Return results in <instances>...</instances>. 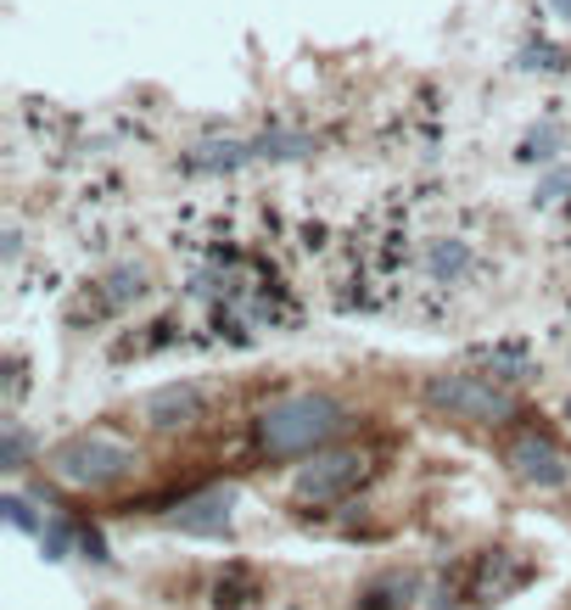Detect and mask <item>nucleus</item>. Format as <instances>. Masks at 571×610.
<instances>
[{
    "label": "nucleus",
    "instance_id": "1",
    "mask_svg": "<svg viewBox=\"0 0 571 610\" xmlns=\"http://www.w3.org/2000/svg\"><path fill=\"white\" fill-rule=\"evenodd\" d=\"M353 403H342L337 392H286L269 409H258L253 420V448L264 459H303L330 448L348 426H353Z\"/></svg>",
    "mask_w": 571,
    "mask_h": 610
},
{
    "label": "nucleus",
    "instance_id": "2",
    "mask_svg": "<svg viewBox=\"0 0 571 610\" xmlns=\"http://www.w3.org/2000/svg\"><path fill=\"white\" fill-rule=\"evenodd\" d=\"M45 471H51V482H62L73 493H107V488H124L140 471V454L113 432H79V437L51 448Z\"/></svg>",
    "mask_w": 571,
    "mask_h": 610
},
{
    "label": "nucleus",
    "instance_id": "3",
    "mask_svg": "<svg viewBox=\"0 0 571 610\" xmlns=\"http://www.w3.org/2000/svg\"><path fill=\"white\" fill-rule=\"evenodd\" d=\"M426 409H438L448 420H465V426H504V420L521 414V398L488 375H470V369H443V375H426L420 387Z\"/></svg>",
    "mask_w": 571,
    "mask_h": 610
},
{
    "label": "nucleus",
    "instance_id": "4",
    "mask_svg": "<svg viewBox=\"0 0 571 610\" xmlns=\"http://www.w3.org/2000/svg\"><path fill=\"white\" fill-rule=\"evenodd\" d=\"M364 477H370V459H364V454H353V448H319L314 465H303V471H298L292 498H298V504H337V498H348Z\"/></svg>",
    "mask_w": 571,
    "mask_h": 610
},
{
    "label": "nucleus",
    "instance_id": "5",
    "mask_svg": "<svg viewBox=\"0 0 571 610\" xmlns=\"http://www.w3.org/2000/svg\"><path fill=\"white\" fill-rule=\"evenodd\" d=\"M504 465H510V477H515V482H527V488H538V493H555V488H566V477H571L566 454H560L555 437H544V432H521V437H510Z\"/></svg>",
    "mask_w": 571,
    "mask_h": 610
},
{
    "label": "nucleus",
    "instance_id": "6",
    "mask_svg": "<svg viewBox=\"0 0 571 610\" xmlns=\"http://www.w3.org/2000/svg\"><path fill=\"white\" fill-rule=\"evenodd\" d=\"M202 409H208V398H202L197 382H168V387H158V392L140 398V420H147L152 432H185V426H197Z\"/></svg>",
    "mask_w": 571,
    "mask_h": 610
},
{
    "label": "nucleus",
    "instance_id": "7",
    "mask_svg": "<svg viewBox=\"0 0 571 610\" xmlns=\"http://www.w3.org/2000/svg\"><path fill=\"white\" fill-rule=\"evenodd\" d=\"M230 509H235V493L219 488V493H197L174 509V527L185 538H224L230 532Z\"/></svg>",
    "mask_w": 571,
    "mask_h": 610
},
{
    "label": "nucleus",
    "instance_id": "8",
    "mask_svg": "<svg viewBox=\"0 0 571 610\" xmlns=\"http://www.w3.org/2000/svg\"><path fill=\"white\" fill-rule=\"evenodd\" d=\"M420 594V583L409 572H381L359 588V610H409Z\"/></svg>",
    "mask_w": 571,
    "mask_h": 610
},
{
    "label": "nucleus",
    "instance_id": "9",
    "mask_svg": "<svg viewBox=\"0 0 571 610\" xmlns=\"http://www.w3.org/2000/svg\"><path fill=\"white\" fill-rule=\"evenodd\" d=\"M258 152L247 146V140H208V146H197L185 157V168L190 174H230V168H242V163H253Z\"/></svg>",
    "mask_w": 571,
    "mask_h": 610
},
{
    "label": "nucleus",
    "instance_id": "10",
    "mask_svg": "<svg viewBox=\"0 0 571 610\" xmlns=\"http://www.w3.org/2000/svg\"><path fill=\"white\" fill-rule=\"evenodd\" d=\"M470 263H476V253H470V242H459V236L432 242V253H426V269H432V280H459V274H470Z\"/></svg>",
    "mask_w": 571,
    "mask_h": 610
},
{
    "label": "nucleus",
    "instance_id": "11",
    "mask_svg": "<svg viewBox=\"0 0 571 610\" xmlns=\"http://www.w3.org/2000/svg\"><path fill=\"white\" fill-rule=\"evenodd\" d=\"M560 146H566V134L555 129V124H538V129H527V140H521V163H555L560 157Z\"/></svg>",
    "mask_w": 571,
    "mask_h": 610
},
{
    "label": "nucleus",
    "instance_id": "12",
    "mask_svg": "<svg viewBox=\"0 0 571 610\" xmlns=\"http://www.w3.org/2000/svg\"><path fill=\"white\" fill-rule=\"evenodd\" d=\"M102 286H107V303L124 308V303H135L140 292H147V269H140V263H118V269L102 280Z\"/></svg>",
    "mask_w": 571,
    "mask_h": 610
},
{
    "label": "nucleus",
    "instance_id": "13",
    "mask_svg": "<svg viewBox=\"0 0 571 610\" xmlns=\"http://www.w3.org/2000/svg\"><path fill=\"white\" fill-rule=\"evenodd\" d=\"M253 152H258V157H269V163H286V157L314 152V140H308V134H292V129H275V134L253 140Z\"/></svg>",
    "mask_w": 571,
    "mask_h": 610
},
{
    "label": "nucleus",
    "instance_id": "14",
    "mask_svg": "<svg viewBox=\"0 0 571 610\" xmlns=\"http://www.w3.org/2000/svg\"><path fill=\"white\" fill-rule=\"evenodd\" d=\"M28 432H23V420H7V426H0V471L7 477H18L23 465H28Z\"/></svg>",
    "mask_w": 571,
    "mask_h": 610
},
{
    "label": "nucleus",
    "instance_id": "15",
    "mask_svg": "<svg viewBox=\"0 0 571 610\" xmlns=\"http://www.w3.org/2000/svg\"><path fill=\"white\" fill-rule=\"evenodd\" d=\"M521 68H527V73H566L571 57L560 51V45H549V39H533V45H521Z\"/></svg>",
    "mask_w": 571,
    "mask_h": 610
},
{
    "label": "nucleus",
    "instance_id": "16",
    "mask_svg": "<svg viewBox=\"0 0 571 610\" xmlns=\"http://www.w3.org/2000/svg\"><path fill=\"white\" fill-rule=\"evenodd\" d=\"M73 538H79L73 521H45V527H39V549H45V560H68V554H73Z\"/></svg>",
    "mask_w": 571,
    "mask_h": 610
},
{
    "label": "nucleus",
    "instance_id": "17",
    "mask_svg": "<svg viewBox=\"0 0 571 610\" xmlns=\"http://www.w3.org/2000/svg\"><path fill=\"white\" fill-rule=\"evenodd\" d=\"M0 515H7V521H12L18 532H34V538H39V527H45L39 515H34V504H28L23 493H7V498H0Z\"/></svg>",
    "mask_w": 571,
    "mask_h": 610
},
{
    "label": "nucleus",
    "instance_id": "18",
    "mask_svg": "<svg viewBox=\"0 0 571 610\" xmlns=\"http://www.w3.org/2000/svg\"><path fill=\"white\" fill-rule=\"evenodd\" d=\"M566 197H571V168H549V174L538 179V191H533L538 208H555V202H566Z\"/></svg>",
    "mask_w": 571,
    "mask_h": 610
},
{
    "label": "nucleus",
    "instance_id": "19",
    "mask_svg": "<svg viewBox=\"0 0 571 610\" xmlns=\"http://www.w3.org/2000/svg\"><path fill=\"white\" fill-rule=\"evenodd\" d=\"M79 549H84V560H95V566H107V538L95 532V527H79Z\"/></svg>",
    "mask_w": 571,
    "mask_h": 610
},
{
    "label": "nucleus",
    "instance_id": "20",
    "mask_svg": "<svg viewBox=\"0 0 571 610\" xmlns=\"http://www.w3.org/2000/svg\"><path fill=\"white\" fill-rule=\"evenodd\" d=\"M549 12H555V17H566V23H571V0H549Z\"/></svg>",
    "mask_w": 571,
    "mask_h": 610
},
{
    "label": "nucleus",
    "instance_id": "21",
    "mask_svg": "<svg viewBox=\"0 0 571 610\" xmlns=\"http://www.w3.org/2000/svg\"><path fill=\"white\" fill-rule=\"evenodd\" d=\"M566 420H571V403H566Z\"/></svg>",
    "mask_w": 571,
    "mask_h": 610
}]
</instances>
